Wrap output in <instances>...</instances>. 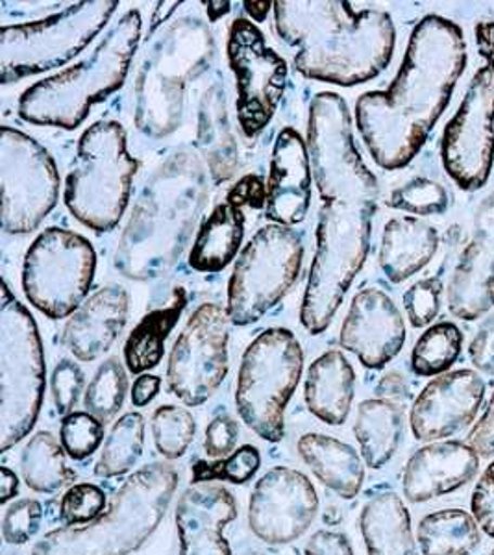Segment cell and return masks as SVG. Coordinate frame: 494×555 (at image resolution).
Wrapping results in <instances>:
<instances>
[{
  "label": "cell",
  "instance_id": "6da1fadb",
  "mask_svg": "<svg viewBox=\"0 0 494 555\" xmlns=\"http://www.w3.org/2000/svg\"><path fill=\"white\" fill-rule=\"evenodd\" d=\"M465 65L467 43L456 23L428 15L415 26L393 83L368 91L355 104L358 130L381 169H402L417 156Z\"/></svg>",
  "mask_w": 494,
  "mask_h": 555
},
{
  "label": "cell",
  "instance_id": "7a4b0ae2",
  "mask_svg": "<svg viewBox=\"0 0 494 555\" xmlns=\"http://www.w3.org/2000/svg\"><path fill=\"white\" fill-rule=\"evenodd\" d=\"M276 33L291 47L300 75L342 88L373 80L393 57V20L350 2H274Z\"/></svg>",
  "mask_w": 494,
  "mask_h": 555
},
{
  "label": "cell",
  "instance_id": "3957f363",
  "mask_svg": "<svg viewBox=\"0 0 494 555\" xmlns=\"http://www.w3.org/2000/svg\"><path fill=\"white\" fill-rule=\"evenodd\" d=\"M208 198V177L198 156L182 151L154 172L138 198L115 266L132 280L171 269L197 224Z\"/></svg>",
  "mask_w": 494,
  "mask_h": 555
},
{
  "label": "cell",
  "instance_id": "277c9868",
  "mask_svg": "<svg viewBox=\"0 0 494 555\" xmlns=\"http://www.w3.org/2000/svg\"><path fill=\"white\" fill-rule=\"evenodd\" d=\"M180 483L169 463H153L115 492L108 509L86 526H64L34 546L32 555H130L156 533Z\"/></svg>",
  "mask_w": 494,
  "mask_h": 555
},
{
  "label": "cell",
  "instance_id": "5b68a950",
  "mask_svg": "<svg viewBox=\"0 0 494 555\" xmlns=\"http://www.w3.org/2000/svg\"><path fill=\"white\" fill-rule=\"evenodd\" d=\"M140 39V12L130 10L109 28L91 56L26 89L20 101L21 117L44 127H80L91 107L125 83Z\"/></svg>",
  "mask_w": 494,
  "mask_h": 555
},
{
  "label": "cell",
  "instance_id": "8992f818",
  "mask_svg": "<svg viewBox=\"0 0 494 555\" xmlns=\"http://www.w3.org/2000/svg\"><path fill=\"white\" fill-rule=\"evenodd\" d=\"M216 41L198 17H182L161 30L135 78V125L151 138H165L180 127L185 91L208 69Z\"/></svg>",
  "mask_w": 494,
  "mask_h": 555
},
{
  "label": "cell",
  "instance_id": "52a82bcc",
  "mask_svg": "<svg viewBox=\"0 0 494 555\" xmlns=\"http://www.w3.org/2000/svg\"><path fill=\"white\" fill-rule=\"evenodd\" d=\"M374 211L376 204H323L317 250L300 308V321L310 334L318 335L328 328L354 278L365 266Z\"/></svg>",
  "mask_w": 494,
  "mask_h": 555
},
{
  "label": "cell",
  "instance_id": "ba28073f",
  "mask_svg": "<svg viewBox=\"0 0 494 555\" xmlns=\"http://www.w3.org/2000/svg\"><path fill=\"white\" fill-rule=\"evenodd\" d=\"M135 171L138 164L128 154L121 122L99 120L78 141L65 183V204L86 227L109 232L127 209Z\"/></svg>",
  "mask_w": 494,
  "mask_h": 555
},
{
  "label": "cell",
  "instance_id": "9c48e42d",
  "mask_svg": "<svg viewBox=\"0 0 494 555\" xmlns=\"http://www.w3.org/2000/svg\"><path fill=\"white\" fill-rule=\"evenodd\" d=\"M44 378L38 324L4 285L0 304V452L23 441L38 423Z\"/></svg>",
  "mask_w": 494,
  "mask_h": 555
},
{
  "label": "cell",
  "instance_id": "30bf717a",
  "mask_svg": "<svg viewBox=\"0 0 494 555\" xmlns=\"http://www.w3.org/2000/svg\"><path fill=\"white\" fill-rule=\"evenodd\" d=\"M304 352L292 332H261L243 353L235 385V405L243 423L266 442L286 436V408L297 391Z\"/></svg>",
  "mask_w": 494,
  "mask_h": 555
},
{
  "label": "cell",
  "instance_id": "8fae6325",
  "mask_svg": "<svg viewBox=\"0 0 494 555\" xmlns=\"http://www.w3.org/2000/svg\"><path fill=\"white\" fill-rule=\"evenodd\" d=\"M117 8V0L77 2L44 20L25 25L2 26V82H20L26 76L39 75L67 64L108 25Z\"/></svg>",
  "mask_w": 494,
  "mask_h": 555
},
{
  "label": "cell",
  "instance_id": "7c38bea8",
  "mask_svg": "<svg viewBox=\"0 0 494 555\" xmlns=\"http://www.w3.org/2000/svg\"><path fill=\"white\" fill-rule=\"evenodd\" d=\"M308 154L324 203L376 204L378 180L355 146L349 106L337 93L311 101Z\"/></svg>",
  "mask_w": 494,
  "mask_h": 555
},
{
  "label": "cell",
  "instance_id": "4fadbf2b",
  "mask_svg": "<svg viewBox=\"0 0 494 555\" xmlns=\"http://www.w3.org/2000/svg\"><path fill=\"white\" fill-rule=\"evenodd\" d=\"M304 243L292 228H261L237 258L229 284L230 321L248 326L278 306L297 282Z\"/></svg>",
  "mask_w": 494,
  "mask_h": 555
},
{
  "label": "cell",
  "instance_id": "5bb4252c",
  "mask_svg": "<svg viewBox=\"0 0 494 555\" xmlns=\"http://www.w3.org/2000/svg\"><path fill=\"white\" fill-rule=\"evenodd\" d=\"M476 44L483 65L443 135V164L461 190H480L494 159V23H478Z\"/></svg>",
  "mask_w": 494,
  "mask_h": 555
},
{
  "label": "cell",
  "instance_id": "9a60e30c",
  "mask_svg": "<svg viewBox=\"0 0 494 555\" xmlns=\"http://www.w3.org/2000/svg\"><path fill=\"white\" fill-rule=\"evenodd\" d=\"M95 269V250L83 235L47 228L26 253L23 289L36 310L57 321L82 306Z\"/></svg>",
  "mask_w": 494,
  "mask_h": 555
},
{
  "label": "cell",
  "instance_id": "2e32d148",
  "mask_svg": "<svg viewBox=\"0 0 494 555\" xmlns=\"http://www.w3.org/2000/svg\"><path fill=\"white\" fill-rule=\"evenodd\" d=\"M2 228L30 234L51 214L60 195V175L51 152L15 128L0 130Z\"/></svg>",
  "mask_w": 494,
  "mask_h": 555
},
{
  "label": "cell",
  "instance_id": "e0dca14e",
  "mask_svg": "<svg viewBox=\"0 0 494 555\" xmlns=\"http://www.w3.org/2000/svg\"><path fill=\"white\" fill-rule=\"evenodd\" d=\"M229 311L203 304L178 335L167 365L172 395L190 408L208 402L229 374Z\"/></svg>",
  "mask_w": 494,
  "mask_h": 555
},
{
  "label": "cell",
  "instance_id": "ac0fdd59",
  "mask_svg": "<svg viewBox=\"0 0 494 555\" xmlns=\"http://www.w3.org/2000/svg\"><path fill=\"white\" fill-rule=\"evenodd\" d=\"M226 52L237 80V120L247 138H256L271 122L284 95L286 60L266 47L260 28L247 20L230 26Z\"/></svg>",
  "mask_w": 494,
  "mask_h": 555
},
{
  "label": "cell",
  "instance_id": "d6986e66",
  "mask_svg": "<svg viewBox=\"0 0 494 555\" xmlns=\"http://www.w3.org/2000/svg\"><path fill=\"white\" fill-rule=\"evenodd\" d=\"M318 496L300 470L274 467L256 481L248 502V526L266 544H289L310 530Z\"/></svg>",
  "mask_w": 494,
  "mask_h": 555
},
{
  "label": "cell",
  "instance_id": "ffe728a7",
  "mask_svg": "<svg viewBox=\"0 0 494 555\" xmlns=\"http://www.w3.org/2000/svg\"><path fill=\"white\" fill-rule=\"evenodd\" d=\"M339 343L367 369L386 366L406 343V326L396 304L384 291H360L342 322Z\"/></svg>",
  "mask_w": 494,
  "mask_h": 555
},
{
  "label": "cell",
  "instance_id": "44dd1931",
  "mask_svg": "<svg viewBox=\"0 0 494 555\" xmlns=\"http://www.w3.org/2000/svg\"><path fill=\"white\" fill-rule=\"evenodd\" d=\"M485 397L482 378L472 371L441 374L426 385L413 404V434L418 441H439L467 428Z\"/></svg>",
  "mask_w": 494,
  "mask_h": 555
},
{
  "label": "cell",
  "instance_id": "7402d4cb",
  "mask_svg": "<svg viewBox=\"0 0 494 555\" xmlns=\"http://www.w3.org/2000/svg\"><path fill=\"white\" fill-rule=\"evenodd\" d=\"M448 308L463 321H476L494 308V193L474 217V235L452 274Z\"/></svg>",
  "mask_w": 494,
  "mask_h": 555
},
{
  "label": "cell",
  "instance_id": "603a6c76",
  "mask_svg": "<svg viewBox=\"0 0 494 555\" xmlns=\"http://www.w3.org/2000/svg\"><path fill=\"white\" fill-rule=\"evenodd\" d=\"M311 204V165L302 135L284 128L274 143L271 175L266 182V219L280 227L304 221Z\"/></svg>",
  "mask_w": 494,
  "mask_h": 555
},
{
  "label": "cell",
  "instance_id": "cb8c5ba5",
  "mask_svg": "<svg viewBox=\"0 0 494 555\" xmlns=\"http://www.w3.org/2000/svg\"><path fill=\"white\" fill-rule=\"evenodd\" d=\"M237 517L229 489L217 483H193L177 505L180 555H232L224 530Z\"/></svg>",
  "mask_w": 494,
  "mask_h": 555
},
{
  "label": "cell",
  "instance_id": "d4e9b609",
  "mask_svg": "<svg viewBox=\"0 0 494 555\" xmlns=\"http://www.w3.org/2000/svg\"><path fill=\"white\" fill-rule=\"evenodd\" d=\"M480 467V455L467 442H431L407 461L402 489L407 502L422 504L469 483Z\"/></svg>",
  "mask_w": 494,
  "mask_h": 555
},
{
  "label": "cell",
  "instance_id": "484cf974",
  "mask_svg": "<svg viewBox=\"0 0 494 555\" xmlns=\"http://www.w3.org/2000/svg\"><path fill=\"white\" fill-rule=\"evenodd\" d=\"M128 313L127 291L117 285L102 287L73 313L62 341L78 361L91 363L114 347L127 326Z\"/></svg>",
  "mask_w": 494,
  "mask_h": 555
},
{
  "label": "cell",
  "instance_id": "4316f807",
  "mask_svg": "<svg viewBox=\"0 0 494 555\" xmlns=\"http://www.w3.org/2000/svg\"><path fill=\"white\" fill-rule=\"evenodd\" d=\"M354 391V369L339 350H329L311 363L306 378V404L323 423L329 426L347 423Z\"/></svg>",
  "mask_w": 494,
  "mask_h": 555
},
{
  "label": "cell",
  "instance_id": "83f0119b",
  "mask_svg": "<svg viewBox=\"0 0 494 555\" xmlns=\"http://www.w3.org/2000/svg\"><path fill=\"white\" fill-rule=\"evenodd\" d=\"M438 230L417 217H394L381 235L380 266L400 284L422 271L438 253Z\"/></svg>",
  "mask_w": 494,
  "mask_h": 555
},
{
  "label": "cell",
  "instance_id": "f1b7e54d",
  "mask_svg": "<svg viewBox=\"0 0 494 555\" xmlns=\"http://www.w3.org/2000/svg\"><path fill=\"white\" fill-rule=\"evenodd\" d=\"M298 454L315 478L337 496L352 500L362 491V457L347 442L323 434H306L298 441Z\"/></svg>",
  "mask_w": 494,
  "mask_h": 555
},
{
  "label": "cell",
  "instance_id": "f546056e",
  "mask_svg": "<svg viewBox=\"0 0 494 555\" xmlns=\"http://www.w3.org/2000/svg\"><path fill=\"white\" fill-rule=\"evenodd\" d=\"M360 528L368 555H418L412 518L394 492H378L363 505Z\"/></svg>",
  "mask_w": 494,
  "mask_h": 555
},
{
  "label": "cell",
  "instance_id": "4dcf8cb0",
  "mask_svg": "<svg viewBox=\"0 0 494 555\" xmlns=\"http://www.w3.org/2000/svg\"><path fill=\"white\" fill-rule=\"evenodd\" d=\"M245 237V214L239 206L219 204L198 230L190 266L198 272H219L237 256Z\"/></svg>",
  "mask_w": 494,
  "mask_h": 555
},
{
  "label": "cell",
  "instance_id": "1f68e13d",
  "mask_svg": "<svg viewBox=\"0 0 494 555\" xmlns=\"http://www.w3.org/2000/svg\"><path fill=\"white\" fill-rule=\"evenodd\" d=\"M354 434L368 467H384L393 460L404 437L402 405L384 398L365 400L358 408Z\"/></svg>",
  "mask_w": 494,
  "mask_h": 555
},
{
  "label": "cell",
  "instance_id": "d6a6232c",
  "mask_svg": "<svg viewBox=\"0 0 494 555\" xmlns=\"http://www.w3.org/2000/svg\"><path fill=\"white\" fill-rule=\"evenodd\" d=\"M198 146L208 162L213 182H224L234 175L237 167V146L230 128L226 99L221 83H213L198 106Z\"/></svg>",
  "mask_w": 494,
  "mask_h": 555
},
{
  "label": "cell",
  "instance_id": "836d02e7",
  "mask_svg": "<svg viewBox=\"0 0 494 555\" xmlns=\"http://www.w3.org/2000/svg\"><path fill=\"white\" fill-rule=\"evenodd\" d=\"M185 302H187L185 291L177 287L165 306L158 310L148 311L141 319L140 324L128 337L127 347H125V360L130 373L145 374L146 371L159 365V361L164 358L165 341L172 328L177 326Z\"/></svg>",
  "mask_w": 494,
  "mask_h": 555
},
{
  "label": "cell",
  "instance_id": "e575fe53",
  "mask_svg": "<svg viewBox=\"0 0 494 555\" xmlns=\"http://www.w3.org/2000/svg\"><path fill=\"white\" fill-rule=\"evenodd\" d=\"M21 473L26 487L39 494H56L77 481V473L67 465V452L51 431H38L26 442Z\"/></svg>",
  "mask_w": 494,
  "mask_h": 555
},
{
  "label": "cell",
  "instance_id": "d590c367",
  "mask_svg": "<svg viewBox=\"0 0 494 555\" xmlns=\"http://www.w3.org/2000/svg\"><path fill=\"white\" fill-rule=\"evenodd\" d=\"M480 524L461 509L431 513L418 524L417 541L425 555H469L480 544Z\"/></svg>",
  "mask_w": 494,
  "mask_h": 555
},
{
  "label": "cell",
  "instance_id": "8d00e7d4",
  "mask_svg": "<svg viewBox=\"0 0 494 555\" xmlns=\"http://www.w3.org/2000/svg\"><path fill=\"white\" fill-rule=\"evenodd\" d=\"M145 449V418L141 413L122 415L109 431L101 457L96 461L99 478H119L130 473Z\"/></svg>",
  "mask_w": 494,
  "mask_h": 555
},
{
  "label": "cell",
  "instance_id": "74e56055",
  "mask_svg": "<svg viewBox=\"0 0 494 555\" xmlns=\"http://www.w3.org/2000/svg\"><path fill=\"white\" fill-rule=\"evenodd\" d=\"M463 334L452 322H439L418 337L412 365L418 376L444 374L461 353Z\"/></svg>",
  "mask_w": 494,
  "mask_h": 555
},
{
  "label": "cell",
  "instance_id": "f35d334b",
  "mask_svg": "<svg viewBox=\"0 0 494 555\" xmlns=\"http://www.w3.org/2000/svg\"><path fill=\"white\" fill-rule=\"evenodd\" d=\"M128 392V376L119 358L104 361L93 379L89 382L83 405L101 423H109L125 404Z\"/></svg>",
  "mask_w": 494,
  "mask_h": 555
},
{
  "label": "cell",
  "instance_id": "ab89813d",
  "mask_svg": "<svg viewBox=\"0 0 494 555\" xmlns=\"http://www.w3.org/2000/svg\"><path fill=\"white\" fill-rule=\"evenodd\" d=\"M151 429L159 454L172 461L182 457L195 441L197 423L185 408L164 405L154 411Z\"/></svg>",
  "mask_w": 494,
  "mask_h": 555
},
{
  "label": "cell",
  "instance_id": "60d3db41",
  "mask_svg": "<svg viewBox=\"0 0 494 555\" xmlns=\"http://www.w3.org/2000/svg\"><path fill=\"white\" fill-rule=\"evenodd\" d=\"M260 450L252 444H245L235 450L234 454L217 460L216 463L198 461L193 467V483H209L213 480L230 481L235 486H242L252 480L260 470Z\"/></svg>",
  "mask_w": 494,
  "mask_h": 555
},
{
  "label": "cell",
  "instance_id": "b9f144b4",
  "mask_svg": "<svg viewBox=\"0 0 494 555\" xmlns=\"http://www.w3.org/2000/svg\"><path fill=\"white\" fill-rule=\"evenodd\" d=\"M387 206L406 211V214L441 215L448 209V191L443 185L428 178H415L406 185L394 190L387 201Z\"/></svg>",
  "mask_w": 494,
  "mask_h": 555
},
{
  "label": "cell",
  "instance_id": "7bdbcfd3",
  "mask_svg": "<svg viewBox=\"0 0 494 555\" xmlns=\"http://www.w3.org/2000/svg\"><path fill=\"white\" fill-rule=\"evenodd\" d=\"M104 441V423L88 411H73L60 428V442L70 460L82 461L95 454Z\"/></svg>",
  "mask_w": 494,
  "mask_h": 555
},
{
  "label": "cell",
  "instance_id": "ee69618b",
  "mask_svg": "<svg viewBox=\"0 0 494 555\" xmlns=\"http://www.w3.org/2000/svg\"><path fill=\"white\" fill-rule=\"evenodd\" d=\"M106 494L93 483H75L65 492L60 504V518L64 526H82L93 522L106 512Z\"/></svg>",
  "mask_w": 494,
  "mask_h": 555
},
{
  "label": "cell",
  "instance_id": "f6af8a7d",
  "mask_svg": "<svg viewBox=\"0 0 494 555\" xmlns=\"http://www.w3.org/2000/svg\"><path fill=\"white\" fill-rule=\"evenodd\" d=\"M43 520V505L38 500L21 499L13 502L2 517V537L8 544H26L39 531Z\"/></svg>",
  "mask_w": 494,
  "mask_h": 555
},
{
  "label": "cell",
  "instance_id": "bcb514c9",
  "mask_svg": "<svg viewBox=\"0 0 494 555\" xmlns=\"http://www.w3.org/2000/svg\"><path fill=\"white\" fill-rule=\"evenodd\" d=\"M441 297H443V284L438 278H426L412 285L404 295V308L407 319L415 328H425L441 310Z\"/></svg>",
  "mask_w": 494,
  "mask_h": 555
},
{
  "label": "cell",
  "instance_id": "7dc6e473",
  "mask_svg": "<svg viewBox=\"0 0 494 555\" xmlns=\"http://www.w3.org/2000/svg\"><path fill=\"white\" fill-rule=\"evenodd\" d=\"M51 385L52 400L56 405L57 415H70L86 385L82 369L75 361H60L52 373Z\"/></svg>",
  "mask_w": 494,
  "mask_h": 555
},
{
  "label": "cell",
  "instance_id": "c3c4849f",
  "mask_svg": "<svg viewBox=\"0 0 494 555\" xmlns=\"http://www.w3.org/2000/svg\"><path fill=\"white\" fill-rule=\"evenodd\" d=\"M239 439V424L229 415H219L208 424L204 450L211 460H224L234 454Z\"/></svg>",
  "mask_w": 494,
  "mask_h": 555
},
{
  "label": "cell",
  "instance_id": "681fc988",
  "mask_svg": "<svg viewBox=\"0 0 494 555\" xmlns=\"http://www.w3.org/2000/svg\"><path fill=\"white\" fill-rule=\"evenodd\" d=\"M472 513L487 535L494 537V463L483 473L472 496Z\"/></svg>",
  "mask_w": 494,
  "mask_h": 555
},
{
  "label": "cell",
  "instance_id": "f907efd6",
  "mask_svg": "<svg viewBox=\"0 0 494 555\" xmlns=\"http://www.w3.org/2000/svg\"><path fill=\"white\" fill-rule=\"evenodd\" d=\"M470 360L482 373L494 376V311L482 322L470 343Z\"/></svg>",
  "mask_w": 494,
  "mask_h": 555
},
{
  "label": "cell",
  "instance_id": "816d5d0a",
  "mask_svg": "<svg viewBox=\"0 0 494 555\" xmlns=\"http://www.w3.org/2000/svg\"><path fill=\"white\" fill-rule=\"evenodd\" d=\"M470 449L474 450L480 457H493L494 455V395L489 402V408L470 431Z\"/></svg>",
  "mask_w": 494,
  "mask_h": 555
},
{
  "label": "cell",
  "instance_id": "f5cc1de1",
  "mask_svg": "<svg viewBox=\"0 0 494 555\" xmlns=\"http://www.w3.org/2000/svg\"><path fill=\"white\" fill-rule=\"evenodd\" d=\"M304 555H354L349 539L337 531H317L306 546Z\"/></svg>",
  "mask_w": 494,
  "mask_h": 555
},
{
  "label": "cell",
  "instance_id": "db71d44e",
  "mask_svg": "<svg viewBox=\"0 0 494 555\" xmlns=\"http://www.w3.org/2000/svg\"><path fill=\"white\" fill-rule=\"evenodd\" d=\"M226 201L242 209L243 206L253 209L261 208L266 203L265 185L258 177H245L235 185L234 190L230 191Z\"/></svg>",
  "mask_w": 494,
  "mask_h": 555
},
{
  "label": "cell",
  "instance_id": "11a10c76",
  "mask_svg": "<svg viewBox=\"0 0 494 555\" xmlns=\"http://www.w3.org/2000/svg\"><path fill=\"white\" fill-rule=\"evenodd\" d=\"M376 392L384 400H389V402H394V404H402V402H406L407 398L412 397L406 379L396 373L384 376L378 387H376Z\"/></svg>",
  "mask_w": 494,
  "mask_h": 555
},
{
  "label": "cell",
  "instance_id": "9f6ffc18",
  "mask_svg": "<svg viewBox=\"0 0 494 555\" xmlns=\"http://www.w3.org/2000/svg\"><path fill=\"white\" fill-rule=\"evenodd\" d=\"M161 389V378L154 374H140V378L133 382L132 404L135 408H145L151 404L154 398L158 397Z\"/></svg>",
  "mask_w": 494,
  "mask_h": 555
},
{
  "label": "cell",
  "instance_id": "6f0895ef",
  "mask_svg": "<svg viewBox=\"0 0 494 555\" xmlns=\"http://www.w3.org/2000/svg\"><path fill=\"white\" fill-rule=\"evenodd\" d=\"M20 492V478L8 467H0V504H6Z\"/></svg>",
  "mask_w": 494,
  "mask_h": 555
},
{
  "label": "cell",
  "instance_id": "680465c9",
  "mask_svg": "<svg viewBox=\"0 0 494 555\" xmlns=\"http://www.w3.org/2000/svg\"><path fill=\"white\" fill-rule=\"evenodd\" d=\"M180 7V2H159L156 12L153 15V33L158 28V25L171 17V13Z\"/></svg>",
  "mask_w": 494,
  "mask_h": 555
},
{
  "label": "cell",
  "instance_id": "91938a15",
  "mask_svg": "<svg viewBox=\"0 0 494 555\" xmlns=\"http://www.w3.org/2000/svg\"><path fill=\"white\" fill-rule=\"evenodd\" d=\"M247 12L256 23H263L266 20V13L274 7L271 2H245Z\"/></svg>",
  "mask_w": 494,
  "mask_h": 555
},
{
  "label": "cell",
  "instance_id": "94428289",
  "mask_svg": "<svg viewBox=\"0 0 494 555\" xmlns=\"http://www.w3.org/2000/svg\"><path fill=\"white\" fill-rule=\"evenodd\" d=\"M258 555H266V554H258Z\"/></svg>",
  "mask_w": 494,
  "mask_h": 555
},
{
  "label": "cell",
  "instance_id": "6125c7cd",
  "mask_svg": "<svg viewBox=\"0 0 494 555\" xmlns=\"http://www.w3.org/2000/svg\"><path fill=\"white\" fill-rule=\"evenodd\" d=\"M491 555H494V550H493V554H491Z\"/></svg>",
  "mask_w": 494,
  "mask_h": 555
}]
</instances>
